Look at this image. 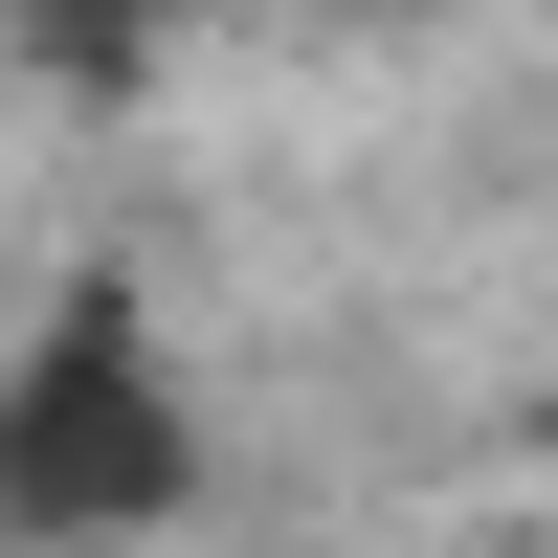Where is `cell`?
<instances>
[{"mask_svg": "<svg viewBox=\"0 0 558 558\" xmlns=\"http://www.w3.org/2000/svg\"><path fill=\"white\" fill-rule=\"evenodd\" d=\"M134 514H179V380L134 313H68L0 380V536H134Z\"/></svg>", "mask_w": 558, "mask_h": 558, "instance_id": "1", "label": "cell"}, {"mask_svg": "<svg viewBox=\"0 0 558 558\" xmlns=\"http://www.w3.org/2000/svg\"><path fill=\"white\" fill-rule=\"evenodd\" d=\"M0 23H23V68H68V89H134L157 0H0Z\"/></svg>", "mask_w": 558, "mask_h": 558, "instance_id": "2", "label": "cell"}]
</instances>
